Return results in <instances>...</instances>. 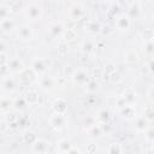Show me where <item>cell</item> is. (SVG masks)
I'll return each instance as SVG.
<instances>
[{
  "label": "cell",
  "mask_w": 154,
  "mask_h": 154,
  "mask_svg": "<svg viewBox=\"0 0 154 154\" xmlns=\"http://www.w3.org/2000/svg\"><path fill=\"white\" fill-rule=\"evenodd\" d=\"M52 61L49 59H42V58H38V59H35L31 64V69L32 71L36 73V75H42V73H46L47 69H49Z\"/></svg>",
  "instance_id": "cell-1"
},
{
  "label": "cell",
  "mask_w": 154,
  "mask_h": 154,
  "mask_svg": "<svg viewBox=\"0 0 154 154\" xmlns=\"http://www.w3.org/2000/svg\"><path fill=\"white\" fill-rule=\"evenodd\" d=\"M25 16L30 20H38L42 17V7L37 4H30L25 8Z\"/></svg>",
  "instance_id": "cell-2"
},
{
  "label": "cell",
  "mask_w": 154,
  "mask_h": 154,
  "mask_svg": "<svg viewBox=\"0 0 154 154\" xmlns=\"http://www.w3.org/2000/svg\"><path fill=\"white\" fill-rule=\"evenodd\" d=\"M71 78L75 84H78V85H85L87 82L90 79L89 76H88V72L84 70V69H77L72 72L71 75Z\"/></svg>",
  "instance_id": "cell-3"
},
{
  "label": "cell",
  "mask_w": 154,
  "mask_h": 154,
  "mask_svg": "<svg viewBox=\"0 0 154 154\" xmlns=\"http://www.w3.org/2000/svg\"><path fill=\"white\" fill-rule=\"evenodd\" d=\"M116 28L120 31H125V30H129L130 26H131V19L130 17L126 14V13H123L120 14L117 19H116Z\"/></svg>",
  "instance_id": "cell-4"
},
{
  "label": "cell",
  "mask_w": 154,
  "mask_h": 154,
  "mask_svg": "<svg viewBox=\"0 0 154 154\" xmlns=\"http://www.w3.org/2000/svg\"><path fill=\"white\" fill-rule=\"evenodd\" d=\"M17 35L22 41H30L32 38V36H34V31H32V28L30 25L23 24V25H20L18 28Z\"/></svg>",
  "instance_id": "cell-5"
},
{
  "label": "cell",
  "mask_w": 154,
  "mask_h": 154,
  "mask_svg": "<svg viewBox=\"0 0 154 154\" xmlns=\"http://www.w3.org/2000/svg\"><path fill=\"white\" fill-rule=\"evenodd\" d=\"M6 66H7L8 71H11V72H13V73H18V72H20V71L24 69L23 61H22L18 57H14V58L8 59Z\"/></svg>",
  "instance_id": "cell-6"
},
{
  "label": "cell",
  "mask_w": 154,
  "mask_h": 154,
  "mask_svg": "<svg viewBox=\"0 0 154 154\" xmlns=\"http://www.w3.org/2000/svg\"><path fill=\"white\" fill-rule=\"evenodd\" d=\"M18 75H19V81L20 82H24V83H31V82H34L35 81V78H36V73L32 71V69L31 67H24L20 72H18Z\"/></svg>",
  "instance_id": "cell-7"
},
{
  "label": "cell",
  "mask_w": 154,
  "mask_h": 154,
  "mask_svg": "<svg viewBox=\"0 0 154 154\" xmlns=\"http://www.w3.org/2000/svg\"><path fill=\"white\" fill-rule=\"evenodd\" d=\"M52 108L54 111V113H59V114H66L67 111V101L63 97H58L53 101L52 103Z\"/></svg>",
  "instance_id": "cell-8"
},
{
  "label": "cell",
  "mask_w": 154,
  "mask_h": 154,
  "mask_svg": "<svg viewBox=\"0 0 154 154\" xmlns=\"http://www.w3.org/2000/svg\"><path fill=\"white\" fill-rule=\"evenodd\" d=\"M66 117L65 114H59V113H54L51 118H49V123L53 128L55 129H63L65 125H66Z\"/></svg>",
  "instance_id": "cell-9"
},
{
  "label": "cell",
  "mask_w": 154,
  "mask_h": 154,
  "mask_svg": "<svg viewBox=\"0 0 154 154\" xmlns=\"http://www.w3.org/2000/svg\"><path fill=\"white\" fill-rule=\"evenodd\" d=\"M119 114L128 120H132L136 118V108L134 105H125L119 108Z\"/></svg>",
  "instance_id": "cell-10"
},
{
  "label": "cell",
  "mask_w": 154,
  "mask_h": 154,
  "mask_svg": "<svg viewBox=\"0 0 154 154\" xmlns=\"http://www.w3.org/2000/svg\"><path fill=\"white\" fill-rule=\"evenodd\" d=\"M31 146H32V152L34 153H48L49 143L46 140L37 138L35 141V143H32Z\"/></svg>",
  "instance_id": "cell-11"
},
{
  "label": "cell",
  "mask_w": 154,
  "mask_h": 154,
  "mask_svg": "<svg viewBox=\"0 0 154 154\" xmlns=\"http://www.w3.org/2000/svg\"><path fill=\"white\" fill-rule=\"evenodd\" d=\"M38 84H40V87H41L42 89L48 90V89H51V88L54 85V79H53L49 75H47V73H42V75H40Z\"/></svg>",
  "instance_id": "cell-12"
},
{
  "label": "cell",
  "mask_w": 154,
  "mask_h": 154,
  "mask_svg": "<svg viewBox=\"0 0 154 154\" xmlns=\"http://www.w3.org/2000/svg\"><path fill=\"white\" fill-rule=\"evenodd\" d=\"M150 126V122L148 119H146L144 117H138L135 118V129L140 132H144Z\"/></svg>",
  "instance_id": "cell-13"
},
{
  "label": "cell",
  "mask_w": 154,
  "mask_h": 154,
  "mask_svg": "<svg viewBox=\"0 0 154 154\" xmlns=\"http://www.w3.org/2000/svg\"><path fill=\"white\" fill-rule=\"evenodd\" d=\"M69 13H70L71 19L79 20V19L83 17V14H84V8H83V6H81V5H73V6L70 8Z\"/></svg>",
  "instance_id": "cell-14"
},
{
  "label": "cell",
  "mask_w": 154,
  "mask_h": 154,
  "mask_svg": "<svg viewBox=\"0 0 154 154\" xmlns=\"http://www.w3.org/2000/svg\"><path fill=\"white\" fill-rule=\"evenodd\" d=\"M14 87H16V83H14V79L11 76H4L2 77V79H1V88L5 91H13Z\"/></svg>",
  "instance_id": "cell-15"
},
{
  "label": "cell",
  "mask_w": 154,
  "mask_h": 154,
  "mask_svg": "<svg viewBox=\"0 0 154 154\" xmlns=\"http://www.w3.org/2000/svg\"><path fill=\"white\" fill-rule=\"evenodd\" d=\"M100 29H101V24L97 22V20H88L84 25V30L89 34H96V32H100Z\"/></svg>",
  "instance_id": "cell-16"
},
{
  "label": "cell",
  "mask_w": 154,
  "mask_h": 154,
  "mask_svg": "<svg viewBox=\"0 0 154 154\" xmlns=\"http://www.w3.org/2000/svg\"><path fill=\"white\" fill-rule=\"evenodd\" d=\"M24 99H25L26 103H29V105H31V106L37 105L38 101H40V96H38V93H37L36 90H29V91H26Z\"/></svg>",
  "instance_id": "cell-17"
},
{
  "label": "cell",
  "mask_w": 154,
  "mask_h": 154,
  "mask_svg": "<svg viewBox=\"0 0 154 154\" xmlns=\"http://www.w3.org/2000/svg\"><path fill=\"white\" fill-rule=\"evenodd\" d=\"M122 97L124 99V101H125L126 103L134 105V102L136 101V91H135L134 89H131V88H128V89L123 93Z\"/></svg>",
  "instance_id": "cell-18"
},
{
  "label": "cell",
  "mask_w": 154,
  "mask_h": 154,
  "mask_svg": "<svg viewBox=\"0 0 154 154\" xmlns=\"http://www.w3.org/2000/svg\"><path fill=\"white\" fill-rule=\"evenodd\" d=\"M124 61L126 64H136L138 61V54L137 52H135L134 49H130L125 53L124 55Z\"/></svg>",
  "instance_id": "cell-19"
},
{
  "label": "cell",
  "mask_w": 154,
  "mask_h": 154,
  "mask_svg": "<svg viewBox=\"0 0 154 154\" xmlns=\"http://www.w3.org/2000/svg\"><path fill=\"white\" fill-rule=\"evenodd\" d=\"M14 22H13V19H11L10 17H7V18H5V19H2V20H0V28H1V30L2 31H11V30H13L14 29Z\"/></svg>",
  "instance_id": "cell-20"
},
{
  "label": "cell",
  "mask_w": 154,
  "mask_h": 154,
  "mask_svg": "<svg viewBox=\"0 0 154 154\" xmlns=\"http://www.w3.org/2000/svg\"><path fill=\"white\" fill-rule=\"evenodd\" d=\"M48 32L52 37H57L59 35H61L63 32V25L61 24H58V23H53L48 26Z\"/></svg>",
  "instance_id": "cell-21"
},
{
  "label": "cell",
  "mask_w": 154,
  "mask_h": 154,
  "mask_svg": "<svg viewBox=\"0 0 154 154\" xmlns=\"http://www.w3.org/2000/svg\"><path fill=\"white\" fill-rule=\"evenodd\" d=\"M87 130H88V134H89L90 137H100L102 135V132H103L102 129H101V125L96 124V123L94 125L87 128Z\"/></svg>",
  "instance_id": "cell-22"
},
{
  "label": "cell",
  "mask_w": 154,
  "mask_h": 154,
  "mask_svg": "<svg viewBox=\"0 0 154 154\" xmlns=\"http://www.w3.org/2000/svg\"><path fill=\"white\" fill-rule=\"evenodd\" d=\"M71 147H72V144L67 140H60L57 143V150L60 152V153H69Z\"/></svg>",
  "instance_id": "cell-23"
},
{
  "label": "cell",
  "mask_w": 154,
  "mask_h": 154,
  "mask_svg": "<svg viewBox=\"0 0 154 154\" xmlns=\"http://www.w3.org/2000/svg\"><path fill=\"white\" fill-rule=\"evenodd\" d=\"M140 11H141V7H140V5L138 4H131L130 5V7H129V10H128V12H126V14L130 17V19L132 20L134 18H137L138 17V14H140Z\"/></svg>",
  "instance_id": "cell-24"
},
{
  "label": "cell",
  "mask_w": 154,
  "mask_h": 154,
  "mask_svg": "<svg viewBox=\"0 0 154 154\" xmlns=\"http://www.w3.org/2000/svg\"><path fill=\"white\" fill-rule=\"evenodd\" d=\"M109 118H111L109 112L107 109H101V111H99L95 119H96V122H99V124H106V123H108Z\"/></svg>",
  "instance_id": "cell-25"
},
{
  "label": "cell",
  "mask_w": 154,
  "mask_h": 154,
  "mask_svg": "<svg viewBox=\"0 0 154 154\" xmlns=\"http://www.w3.org/2000/svg\"><path fill=\"white\" fill-rule=\"evenodd\" d=\"M12 103H13V100H11L8 96H2V97H0V111L7 112V111L12 107Z\"/></svg>",
  "instance_id": "cell-26"
},
{
  "label": "cell",
  "mask_w": 154,
  "mask_h": 154,
  "mask_svg": "<svg viewBox=\"0 0 154 154\" xmlns=\"http://www.w3.org/2000/svg\"><path fill=\"white\" fill-rule=\"evenodd\" d=\"M37 138H38V137H37L36 132H34V131H26V132L23 135V142H24L25 144H32V143H35V141H36Z\"/></svg>",
  "instance_id": "cell-27"
},
{
  "label": "cell",
  "mask_w": 154,
  "mask_h": 154,
  "mask_svg": "<svg viewBox=\"0 0 154 154\" xmlns=\"http://www.w3.org/2000/svg\"><path fill=\"white\" fill-rule=\"evenodd\" d=\"M26 105H28V103H26V101H25V99H24V97H17V99H14V100H13L12 107H13L14 109L19 111V109L25 108V106H26Z\"/></svg>",
  "instance_id": "cell-28"
},
{
  "label": "cell",
  "mask_w": 154,
  "mask_h": 154,
  "mask_svg": "<svg viewBox=\"0 0 154 154\" xmlns=\"http://www.w3.org/2000/svg\"><path fill=\"white\" fill-rule=\"evenodd\" d=\"M85 87V91H88V93H94V91H96L97 89H99V83L95 81V79H89L88 82H87V84L84 85Z\"/></svg>",
  "instance_id": "cell-29"
},
{
  "label": "cell",
  "mask_w": 154,
  "mask_h": 154,
  "mask_svg": "<svg viewBox=\"0 0 154 154\" xmlns=\"http://www.w3.org/2000/svg\"><path fill=\"white\" fill-rule=\"evenodd\" d=\"M81 48H82V51H83L84 53H91V52L94 51L95 46H94V43H93L90 40H85V41H83Z\"/></svg>",
  "instance_id": "cell-30"
},
{
  "label": "cell",
  "mask_w": 154,
  "mask_h": 154,
  "mask_svg": "<svg viewBox=\"0 0 154 154\" xmlns=\"http://www.w3.org/2000/svg\"><path fill=\"white\" fill-rule=\"evenodd\" d=\"M64 37H65V42L67 41H73L75 38H77V32L73 29H66L64 32Z\"/></svg>",
  "instance_id": "cell-31"
},
{
  "label": "cell",
  "mask_w": 154,
  "mask_h": 154,
  "mask_svg": "<svg viewBox=\"0 0 154 154\" xmlns=\"http://www.w3.org/2000/svg\"><path fill=\"white\" fill-rule=\"evenodd\" d=\"M10 12H11V8L10 6H6V5H0V20L10 17Z\"/></svg>",
  "instance_id": "cell-32"
},
{
  "label": "cell",
  "mask_w": 154,
  "mask_h": 154,
  "mask_svg": "<svg viewBox=\"0 0 154 154\" xmlns=\"http://www.w3.org/2000/svg\"><path fill=\"white\" fill-rule=\"evenodd\" d=\"M107 79H108L111 83L116 84V83H119V82L122 81V76H120V73H118L117 71H113L112 73H109V76H108Z\"/></svg>",
  "instance_id": "cell-33"
},
{
  "label": "cell",
  "mask_w": 154,
  "mask_h": 154,
  "mask_svg": "<svg viewBox=\"0 0 154 154\" xmlns=\"http://www.w3.org/2000/svg\"><path fill=\"white\" fill-rule=\"evenodd\" d=\"M113 71H116V65L113 63H109L105 66V71H103V78H108L109 73H112Z\"/></svg>",
  "instance_id": "cell-34"
},
{
  "label": "cell",
  "mask_w": 154,
  "mask_h": 154,
  "mask_svg": "<svg viewBox=\"0 0 154 154\" xmlns=\"http://www.w3.org/2000/svg\"><path fill=\"white\" fill-rule=\"evenodd\" d=\"M153 116H154V111H153V106H147L146 108H144V118L146 119H148L150 123H152V120H153Z\"/></svg>",
  "instance_id": "cell-35"
},
{
  "label": "cell",
  "mask_w": 154,
  "mask_h": 154,
  "mask_svg": "<svg viewBox=\"0 0 154 154\" xmlns=\"http://www.w3.org/2000/svg\"><path fill=\"white\" fill-rule=\"evenodd\" d=\"M108 153H111V154L122 153V147H120V144H118V143H112V144H109V147H108Z\"/></svg>",
  "instance_id": "cell-36"
},
{
  "label": "cell",
  "mask_w": 154,
  "mask_h": 154,
  "mask_svg": "<svg viewBox=\"0 0 154 154\" xmlns=\"http://www.w3.org/2000/svg\"><path fill=\"white\" fill-rule=\"evenodd\" d=\"M144 52L149 55L153 54L154 52V48H153V40H149V41H146V46H144Z\"/></svg>",
  "instance_id": "cell-37"
},
{
  "label": "cell",
  "mask_w": 154,
  "mask_h": 154,
  "mask_svg": "<svg viewBox=\"0 0 154 154\" xmlns=\"http://www.w3.org/2000/svg\"><path fill=\"white\" fill-rule=\"evenodd\" d=\"M17 119H18V116H16L14 113H7L6 114V123L7 124L17 123Z\"/></svg>",
  "instance_id": "cell-38"
},
{
  "label": "cell",
  "mask_w": 154,
  "mask_h": 154,
  "mask_svg": "<svg viewBox=\"0 0 154 154\" xmlns=\"http://www.w3.org/2000/svg\"><path fill=\"white\" fill-rule=\"evenodd\" d=\"M67 43L66 42H61L59 46H58V52H59V54L60 55H65L66 53H67Z\"/></svg>",
  "instance_id": "cell-39"
},
{
  "label": "cell",
  "mask_w": 154,
  "mask_h": 154,
  "mask_svg": "<svg viewBox=\"0 0 154 154\" xmlns=\"http://www.w3.org/2000/svg\"><path fill=\"white\" fill-rule=\"evenodd\" d=\"M8 55L6 54V52L4 51V52H0V67L1 66H5L6 64H7V61H8Z\"/></svg>",
  "instance_id": "cell-40"
},
{
  "label": "cell",
  "mask_w": 154,
  "mask_h": 154,
  "mask_svg": "<svg viewBox=\"0 0 154 154\" xmlns=\"http://www.w3.org/2000/svg\"><path fill=\"white\" fill-rule=\"evenodd\" d=\"M100 34L103 35V36H108L112 34V30L109 29L108 25H101V29H100Z\"/></svg>",
  "instance_id": "cell-41"
},
{
  "label": "cell",
  "mask_w": 154,
  "mask_h": 154,
  "mask_svg": "<svg viewBox=\"0 0 154 154\" xmlns=\"http://www.w3.org/2000/svg\"><path fill=\"white\" fill-rule=\"evenodd\" d=\"M141 71H142V73H144V75L152 73V71H153V67H152V63H149V64H144V65L142 66Z\"/></svg>",
  "instance_id": "cell-42"
},
{
  "label": "cell",
  "mask_w": 154,
  "mask_h": 154,
  "mask_svg": "<svg viewBox=\"0 0 154 154\" xmlns=\"http://www.w3.org/2000/svg\"><path fill=\"white\" fill-rule=\"evenodd\" d=\"M96 123V119L94 118V117H87V118H84V125L87 126V128H89V126H91V125H94Z\"/></svg>",
  "instance_id": "cell-43"
},
{
  "label": "cell",
  "mask_w": 154,
  "mask_h": 154,
  "mask_svg": "<svg viewBox=\"0 0 154 154\" xmlns=\"http://www.w3.org/2000/svg\"><path fill=\"white\" fill-rule=\"evenodd\" d=\"M147 135H146V137H147V140L149 141V142H153V140H154V136H153V129L149 126L146 131H144Z\"/></svg>",
  "instance_id": "cell-44"
},
{
  "label": "cell",
  "mask_w": 154,
  "mask_h": 154,
  "mask_svg": "<svg viewBox=\"0 0 154 154\" xmlns=\"http://www.w3.org/2000/svg\"><path fill=\"white\" fill-rule=\"evenodd\" d=\"M6 129H7V123L6 122H0V132H2Z\"/></svg>",
  "instance_id": "cell-45"
},
{
  "label": "cell",
  "mask_w": 154,
  "mask_h": 154,
  "mask_svg": "<svg viewBox=\"0 0 154 154\" xmlns=\"http://www.w3.org/2000/svg\"><path fill=\"white\" fill-rule=\"evenodd\" d=\"M153 85H150L149 87V89H148V97H149V100H153Z\"/></svg>",
  "instance_id": "cell-46"
},
{
  "label": "cell",
  "mask_w": 154,
  "mask_h": 154,
  "mask_svg": "<svg viewBox=\"0 0 154 154\" xmlns=\"http://www.w3.org/2000/svg\"><path fill=\"white\" fill-rule=\"evenodd\" d=\"M96 150V146L95 144H89L88 146V152L89 153H93V152H95Z\"/></svg>",
  "instance_id": "cell-47"
},
{
  "label": "cell",
  "mask_w": 154,
  "mask_h": 154,
  "mask_svg": "<svg viewBox=\"0 0 154 154\" xmlns=\"http://www.w3.org/2000/svg\"><path fill=\"white\" fill-rule=\"evenodd\" d=\"M4 51H5V43L0 41V52H4Z\"/></svg>",
  "instance_id": "cell-48"
}]
</instances>
